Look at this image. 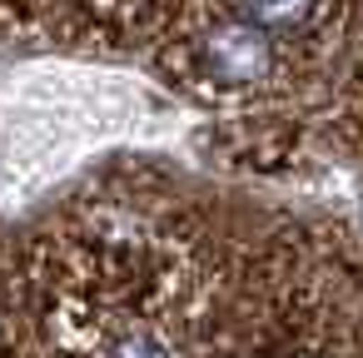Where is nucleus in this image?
<instances>
[{
    "label": "nucleus",
    "mask_w": 363,
    "mask_h": 358,
    "mask_svg": "<svg viewBox=\"0 0 363 358\" xmlns=\"http://www.w3.org/2000/svg\"><path fill=\"white\" fill-rule=\"evenodd\" d=\"M11 244H16V234L0 229V358H35L26 318H21V298H16V254H11Z\"/></svg>",
    "instance_id": "nucleus-3"
},
{
    "label": "nucleus",
    "mask_w": 363,
    "mask_h": 358,
    "mask_svg": "<svg viewBox=\"0 0 363 358\" xmlns=\"http://www.w3.org/2000/svg\"><path fill=\"white\" fill-rule=\"evenodd\" d=\"M234 358H363V229L279 209L234 234Z\"/></svg>",
    "instance_id": "nucleus-2"
},
{
    "label": "nucleus",
    "mask_w": 363,
    "mask_h": 358,
    "mask_svg": "<svg viewBox=\"0 0 363 358\" xmlns=\"http://www.w3.org/2000/svg\"><path fill=\"white\" fill-rule=\"evenodd\" d=\"M45 11H50V0H0V40L30 45V35H35Z\"/></svg>",
    "instance_id": "nucleus-4"
},
{
    "label": "nucleus",
    "mask_w": 363,
    "mask_h": 358,
    "mask_svg": "<svg viewBox=\"0 0 363 358\" xmlns=\"http://www.w3.org/2000/svg\"><path fill=\"white\" fill-rule=\"evenodd\" d=\"M11 254L35 358H234V234L164 169L90 174Z\"/></svg>",
    "instance_id": "nucleus-1"
}]
</instances>
